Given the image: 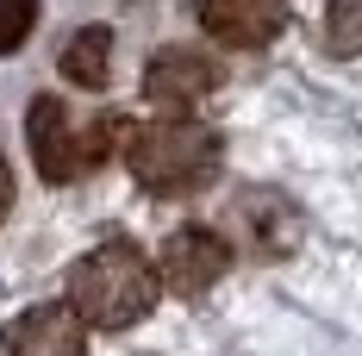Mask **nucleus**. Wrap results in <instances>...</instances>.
I'll use <instances>...</instances> for the list:
<instances>
[{"label":"nucleus","instance_id":"nucleus-1","mask_svg":"<svg viewBox=\"0 0 362 356\" xmlns=\"http://www.w3.org/2000/svg\"><path fill=\"white\" fill-rule=\"evenodd\" d=\"M156 294H163V269L132 238H107L88 256H75L69 269V306L100 331H132L138 319H150Z\"/></svg>","mask_w":362,"mask_h":356},{"label":"nucleus","instance_id":"nucleus-2","mask_svg":"<svg viewBox=\"0 0 362 356\" xmlns=\"http://www.w3.org/2000/svg\"><path fill=\"white\" fill-rule=\"evenodd\" d=\"M125 169L144 181L150 194H163V200H175V194H200L206 181L218 176V163H225V144H218L213 125H200V119H150V125H132L125 132Z\"/></svg>","mask_w":362,"mask_h":356},{"label":"nucleus","instance_id":"nucleus-3","mask_svg":"<svg viewBox=\"0 0 362 356\" xmlns=\"http://www.w3.org/2000/svg\"><path fill=\"white\" fill-rule=\"evenodd\" d=\"M156 269H163V287H169V294L200 300V294H213V287L231 275V238L213 231V225H181L175 238L163 244Z\"/></svg>","mask_w":362,"mask_h":356},{"label":"nucleus","instance_id":"nucleus-4","mask_svg":"<svg viewBox=\"0 0 362 356\" xmlns=\"http://www.w3.org/2000/svg\"><path fill=\"white\" fill-rule=\"evenodd\" d=\"M25 144H32V163H37V176L50 181V188H63V181H75L88 169L81 125L69 119L63 94H37L32 107H25Z\"/></svg>","mask_w":362,"mask_h":356},{"label":"nucleus","instance_id":"nucleus-5","mask_svg":"<svg viewBox=\"0 0 362 356\" xmlns=\"http://www.w3.org/2000/svg\"><path fill=\"white\" fill-rule=\"evenodd\" d=\"M213 88H218V63L206 50H194V44H163L144 63V94L156 107H194Z\"/></svg>","mask_w":362,"mask_h":356},{"label":"nucleus","instance_id":"nucleus-6","mask_svg":"<svg viewBox=\"0 0 362 356\" xmlns=\"http://www.w3.org/2000/svg\"><path fill=\"white\" fill-rule=\"evenodd\" d=\"M231 225H238L244 250H256V256H288L300 244V213H293L288 194H275V188H244L231 200Z\"/></svg>","mask_w":362,"mask_h":356},{"label":"nucleus","instance_id":"nucleus-7","mask_svg":"<svg viewBox=\"0 0 362 356\" xmlns=\"http://www.w3.org/2000/svg\"><path fill=\"white\" fill-rule=\"evenodd\" d=\"M194 13H200L206 38L231 44V50H262L288 25V0H200Z\"/></svg>","mask_w":362,"mask_h":356},{"label":"nucleus","instance_id":"nucleus-8","mask_svg":"<svg viewBox=\"0 0 362 356\" xmlns=\"http://www.w3.org/2000/svg\"><path fill=\"white\" fill-rule=\"evenodd\" d=\"M6 356H88V319L63 306H25L6 325Z\"/></svg>","mask_w":362,"mask_h":356},{"label":"nucleus","instance_id":"nucleus-9","mask_svg":"<svg viewBox=\"0 0 362 356\" xmlns=\"http://www.w3.org/2000/svg\"><path fill=\"white\" fill-rule=\"evenodd\" d=\"M57 69L69 75L75 88H107V81H112V32H107V25H81V32L63 44Z\"/></svg>","mask_w":362,"mask_h":356},{"label":"nucleus","instance_id":"nucleus-10","mask_svg":"<svg viewBox=\"0 0 362 356\" xmlns=\"http://www.w3.org/2000/svg\"><path fill=\"white\" fill-rule=\"evenodd\" d=\"M325 44L337 57H362V0H325Z\"/></svg>","mask_w":362,"mask_h":356},{"label":"nucleus","instance_id":"nucleus-11","mask_svg":"<svg viewBox=\"0 0 362 356\" xmlns=\"http://www.w3.org/2000/svg\"><path fill=\"white\" fill-rule=\"evenodd\" d=\"M32 25H37V0H0V57L25 50Z\"/></svg>","mask_w":362,"mask_h":356},{"label":"nucleus","instance_id":"nucleus-12","mask_svg":"<svg viewBox=\"0 0 362 356\" xmlns=\"http://www.w3.org/2000/svg\"><path fill=\"white\" fill-rule=\"evenodd\" d=\"M13 213V169H6V156H0V225Z\"/></svg>","mask_w":362,"mask_h":356}]
</instances>
